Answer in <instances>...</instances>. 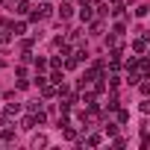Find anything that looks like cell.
Instances as JSON below:
<instances>
[{
	"mask_svg": "<svg viewBox=\"0 0 150 150\" xmlns=\"http://www.w3.org/2000/svg\"><path fill=\"white\" fill-rule=\"evenodd\" d=\"M80 18H83V21H88V18H91V6H83V12H80Z\"/></svg>",
	"mask_w": 150,
	"mask_h": 150,
	"instance_id": "277c9868",
	"label": "cell"
},
{
	"mask_svg": "<svg viewBox=\"0 0 150 150\" xmlns=\"http://www.w3.org/2000/svg\"><path fill=\"white\" fill-rule=\"evenodd\" d=\"M15 12H18V15H27V12H30V3H18V9H15Z\"/></svg>",
	"mask_w": 150,
	"mask_h": 150,
	"instance_id": "3957f363",
	"label": "cell"
},
{
	"mask_svg": "<svg viewBox=\"0 0 150 150\" xmlns=\"http://www.w3.org/2000/svg\"><path fill=\"white\" fill-rule=\"evenodd\" d=\"M6 112H9V115H18V112H21V106H18V103H9V109H6Z\"/></svg>",
	"mask_w": 150,
	"mask_h": 150,
	"instance_id": "5b68a950",
	"label": "cell"
},
{
	"mask_svg": "<svg viewBox=\"0 0 150 150\" xmlns=\"http://www.w3.org/2000/svg\"><path fill=\"white\" fill-rule=\"evenodd\" d=\"M138 109H141L144 115H150V100H141V106H138Z\"/></svg>",
	"mask_w": 150,
	"mask_h": 150,
	"instance_id": "8992f818",
	"label": "cell"
},
{
	"mask_svg": "<svg viewBox=\"0 0 150 150\" xmlns=\"http://www.w3.org/2000/svg\"><path fill=\"white\" fill-rule=\"evenodd\" d=\"M44 144H47L44 135H35V138H33V147H44Z\"/></svg>",
	"mask_w": 150,
	"mask_h": 150,
	"instance_id": "7a4b0ae2",
	"label": "cell"
},
{
	"mask_svg": "<svg viewBox=\"0 0 150 150\" xmlns=\"http://www.w3.org/2000/svg\"><path fill=\"white\" fill-rule=\"evenodd\" d=\"M59 15H62V18H71V15H74V6H68V3H65V6L59 9Z\"/></svg>",
	"mask_w": 150,
	"mask_h": 150,
	"instance_id": "6da1fadb",
	"label": "cell"
}]
</instances>
